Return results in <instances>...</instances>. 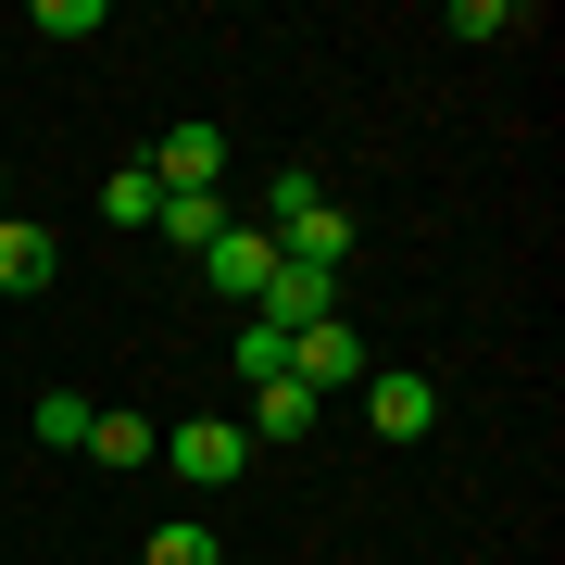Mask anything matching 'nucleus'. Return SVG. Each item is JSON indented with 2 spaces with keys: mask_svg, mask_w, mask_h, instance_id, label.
<instances>
[{
  "mask_svg": "<svg viewBox=\"0 0 565 565\" xmlns=\"http://www.w3.org/2000/svg\"><path fill=\"white\" fill-rule=\"evenodd\" d=\"M88 415H102V403H76V390H39V440H51V452H88Z\"/></svg>",
  "mask_w": 565,
  "mask_h": 565,
  "instance_id": "nucleus-14",
  "label": "nucleus"
},
{
  "mask_svg": "<svg viewBox=\"0 0 565 565\" xmlns=\"http://www.w3.org/2000/svg\"><path fill=\"white\" fill-rule=\"evenodd\" d=\"M51 226H25V214H0V289H13V302H39V289H51Z\"/></svg>",
  "mask_w": 565,
  "mask_h": 565,
  "instance_id": "nucleus-7",
  "label": "nucleus"
},
{
  "mask_svg": "<svg viewBox=\"0 0 565 565\" xmlns=\"http://www.w3.org/2000/svg\"><path fill=\"white\" fill-rule=\"evenodd\" d=\"M163 465H177L189 490H226L252 465V440H239V415H189V427H163Z\"/></svg>",
  "mask_w": 565,
  "mask_h": 565,
  "instance_id": "nucleus-3",
  "label": "nucleus"
},
{
  "mask_svg": "<svg viewBox=\"0 0 565 565\" xmlns=\"http://www.w3.org/2000/svg\"><path fill=\"white\" fill-rule=\"evenodd\" d=\"M239 377L264 390V377H289V327H264V315H239Z\"/></svg>",
  "mask_w": 565,
  "mask_h": 565,
  "instance_id": "nucleus-16",
  "label": "nucleus"
},
{
  "mask_svg": "<svg viewBox=\"0 0 565 565\" xmlns=\"http://www.w3.org/2000/svg\"><path fill=\"white\" fill-rule=\"evenodd\" d=\"M452 39H515V0H452Z\"/></svg>",
  "mask_w": 565,
  "mask_h": 565,
  "instance_id": "nucleus-18",
  "label": "nucleus"
},
{
  "mask_svg": "<svg viewBox=\"0 0 565 565\" xmlns=\"http://www.w3.org/2000/svg\"><path fill=\"white\" fill-rule=\"evenodd\" d=\"M364 364H377V352L352 340V315H315V327H289V377H302L315 403H340V390H364Z\"/></svg>",
  "mask_w": 565,
  "mask_h": 565,
  "instance_id": "nucleus-1",
  "label": "nucleus"
},
{
  "mask_svg": "<svg viewBox=\"0 0 565 565\" xmlns=\"http://www.w3.org/2000/svg\"><path fill=\"white\" fill-rule=\"evenodd\" d=\"M39 39H102V0H39Z\"/></svg>",
  "mask_w": 565,
  "mask_h": 565,
  "instance_id": "nucleus-17",
  "label": "nucleus"
},
{
  "mask_svg": "<svg viewBox=\"0 0 565 565\" xmlns=\"http://www.w3.org/2000/svg\"><path fill=\"white\" fill-rule=\"evenodd\" d=\"M102 214H114V226H151V214H163V189H151V163H126V177H102Z\"/></svg>",
  "mask_w": 565,
  "mask_h": 565,
  "instance_id": "nucleus-15",
  "label": "nucleus"
},
{
  "mask_svg": "<svg viewBox=\"0 0 565 565\" xmlns=\"http://www.w3.org/2000/svg\"><path fill=\"white\" fill-rule=\"evenodd\" d=\"M139 163H151V189H226V126H163Z\"/></svg>",
  "mask_w": 565,
  "mask_h": 565,
  "instance_id": "nucleus-4",
  "label": "nucleus"
},
{
  "mask_svg": "<svg viewBox=\"0 0 565 565\" xmlns=\"http://www.w3.org/2000/svg\"><path fill=\"white\" fill-rule=\"evenodd\" d=\"M0 214H13V163H0Z\"/></svg>",
  "mask_w": 565,
  "mask_h": 565,
  "instance_id": "nucleus-19",
  "label": "nucleus"
},
{
  "mask_svg": "<svg viewBox=\"0 0 565 565\" xmlns=\"http://www.w3.org/2000/svg\"><path fill=\"white\" fill-rule=\"evenodd\" d=\"M202 277H214V289H226V302H239V315H252V302H264V277H277V239H264V226H226V239L202 252Z\"/></svg>",
  "mask_w": 565,
  "mask_h": 565,
  "instance_id": "nucleus-5",
  "label": "nucleus"
},
{
  "mask_svg": "<svg viewBox=\"0 0 565 565\" xmlns=\"http://www.w3.org/2000/svg\"><path fill=\"white\" fill-rule=\"evenodd\" d=\"M277 252H289V264H315V277H340V264H352V214H340V202H315L302 226H277Z\"/></svg>",
  "mask_w": 565,
  "mask_h": 565,
  "instance_id": "nucleus-9",
  "label": "nucleus"
},
{
  "mask_svg": "<svg viewBox=\"0 0 565 565\" xmlns=\"http://www.w3.org/2000/svg\"><path fill=\"white\" fill-rule=\"evenodd\" d=\"M264 327H315V315H340V277H315V264H289L277 252V277H264V302H252Z\"/></svg>",
  "mask_w": 565,
  "mask_h": 565,
  "instance_id": "nucleus-6",
  "label": "nucleus"
},
{
  "mask_svg": "<svg viewBox=\"0 0 565 565\" xmlns=\"http://www.w3.org/2000/svg\"><path fill=\"white\" fill-rule=\"evenodd\" d=\"M88 452H102V465H151L163 427H139V415H88Z\"/></svg>",
  "mask_w": 565,
  "mask_h": 565,
  "instance_id": "nucleus-13",
  "label": "nucleus"
},
{
  "mask_svg": "<svg viewBox=\"0 0 565 565\" xmlns=\"http://www.w3.org/2000/svg\"><path fill=\"white\" fill-rule=\"evenodd\" d=\"M364 427H377V440H427V427H440V377H415V364H364Z\"/></svg>",
  "mask_w": 565,
  "mask_h": 565,
  "instance_id": "nucleus-2",
  "label": "nucleus"
},
{
  "mask_svg": "<svg viewBox=\"0 0 565 565\" xmlns=\"http://www.w3.org/2000/svg\"><path fill=\"white\" fill-rule=\"evenodd\" d=\"M139 565H226V541H214L202 515H163L151 541H139Z\"/></svg>",
  "mask_w": 565,
  "mask_h": 565,
  "instance_id": "nucleus-11",
  "label": "nucleus"
},
{
  "mask_svg": "<svg viewBox=\"0 0 565 565\" xmlns=\"http://www.w3.org/2000/svg\"><path fill=\"white\" fill-rule=\"evenodd\" d=\"M327 202V177H315V163H277V177H264V239H277V226H302Z\"/></svg>",
  "mask_w": 565,
  "mask_h": 565,
  "instance_id": "nucleus-12",
  "label": "nucleus"
},
{
  "mask_svg": "<svg viewBox=\"0 0 565 565\" xmlns=\"http://www.w3.org/2000/svg\"><path fill=\"white\" fill-rule=\"evenodd\" d=\"M315 415H327V403H315L302 377H264V390H252V427H239V440H302Z\"/></svg>",
  "mask_w": 565,
  "mask_h": 565,
  "instance_id": "nucleus-10",
  "label": "nucleus"
},
{
  "mask_svg": "<svg viewBox=\"0 0 565 565\" xmlns=\"http://www.w3.org/2000/svg\"><path fill=\"white\" fill-rule=\"evenodd\" d=\"M151 226H163L177 252H214V239H226L239 214H226V189H163V214H151Z\"/></svg>",
  "mask_w": 565,
  "mask_h": 565,
  "instance_id": "nucleus-8",
  "label": "nucleus"
}]
</instances>
